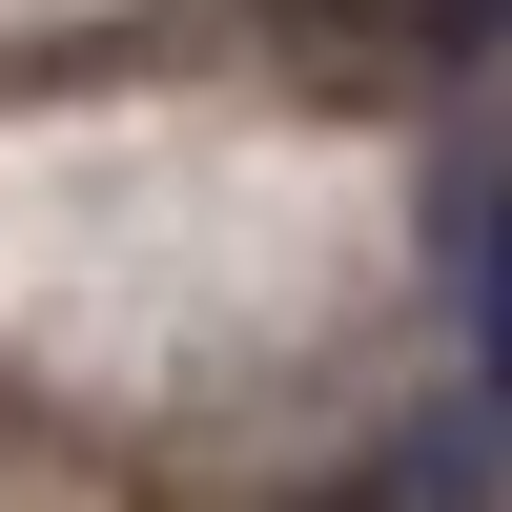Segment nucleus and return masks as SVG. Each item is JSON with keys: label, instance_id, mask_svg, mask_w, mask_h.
Returning a JSON list of instances; mask_svg holds the SVG:
<instances>
[{"label": "nucleus", "instance_id": "obj_2", "mask_svg": "<svg viewBox=\"0 0 512 512\" xmlns=\"http://www.w3.org/2000/svg\"><path fill=\"white\" fill-rule=\"evenodd\" d=\"M410 21H431V41H512V0H410Z\"/></svg>", "mask_w": 512, "mask_h": 512}, {"label": "nucleus", "instance_id": "obj_1", "mask_svg": "<svg viewBox=\"0 0 512 512\" xmlns=\"http://www.w3.org/2000/svg\"><path fill=\"white\" fill-rule=\"evenodd\" d=\"M431 246H451V308H472V390L512 410V164H451V185H431Z\"/></svg>", "mask_w": 512, "mask_h": 512}]
</instances>
